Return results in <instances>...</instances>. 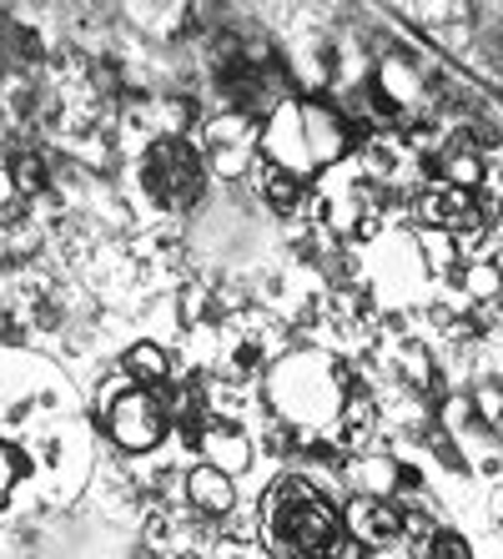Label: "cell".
<instances>
[{"label":"cell","mask_w":503,"mask_h":559,"mask_svg":"<svg viewBox=\"0 0 503 559\" xmlns=\"http://www.w3.org/2000/svg\"><path fill=\"white\" fill-rule=\"evenodd\" d=\"M267 539L283 559H333L337 514L308 479H283L267 499Z\"/></svg>","instance_id":"1"},{"label":"cell","mask_w":503,"mask_h":559,"mask_svg":"<svg viewBox=\"0 0 503 559\" xmlns=\"http://www.w3.org/2000/svg\"><path fill=\"white\" fill-rule=\"evenodd\" d=\"M267 393L277 414L302 433H323L333 429L337 408H343V389H337V373L323 353H292L272 368Z\"/></svg>","instance_id":"2"},{"label":"cell","mask_w":503,"mask_h":559,"mask_svg":"<svg viewBox=\"0 0 503 559\" xmlns=\"http://www.w3.org/2000/svg\"><path fill=\"white\" fill-rule=\"evenodd\" d=\"M142 182L161 207H187V202L202 197V162H196L181 142H161L152 156H146Z\"/></svg>","instance_id":"3"},{"label":"cell","mask_w":503,"mask_h":559,"mask_svg":"<svg viewBox=\"0 0 503 559\" xmlns=\"http://www.w3.org/2000/svg\"><path fill=\"white\" fill-rule=\"evenodd\" d=\"M252 237H258L252 217H247V212H237L232 202L207 207L202 217H196V227H192L196 252H202V258H212V262H242L247 252H252Z\"/></svg>","instance_id":"4"},{"label":"cell","mask_w":503,"mask_h":559,"mask_svg":"<svg viewBox=\"0 0 503 559\" xmlns=\"http://www.w3.org/2000/svg\"><path fill=\"white\" fill-rule=\"evenodd\" d=\"M106 429H111V439L121 449L142 454V449H152L161 439V408H156V399L146 389H127L106 404Z\"/></svg>","instance_id":"5"},{"label":"cell","mask_w":503,"mask_h":559,"mask_svg":"<svg viewBox=\"0 0 503 559\" xmlns=\"http://www.w3.org/2000/svg\"><path fill=\"white\" fill-rule=\"evenodd\" d=\"M36 559H131V549L106 524H61L36 545Z\"/></svg>","instance_id":"6"},{"label":"cell","mask_w":503,"mask_h":559,"mask_svg":"<svg viewBox=\"0 0 503 559\" xmlns=\"http://www.w3.org/2000/svg\"><path fill=\"white\" fill-rule=\"evenodd\" d=\"M267 156L292 177H312V146H308V127H302V102H283L267 121V136H262Z\"/></svg>","instance_id":"7"},{"label":"cell","mask_w":503,"mask_h":559,"mask_svg":"<svg viewBox=\"0 0 503 559\" xmlns=\"http://www.w3.org/2000/svg\"><path fill=\"white\" fill-rule=\"evenodd\" d=\"M343 520H348V530L358 534L362 545H393V539L403 534L398 509H387V499H368V495L352 499Z\"/></svg>","instance_id":"8"},{"label":"cell","mask_w":503,"mask_h":559,"mask_svg":"<svg viewBox=\"0 0 503 559\" xmlns=\"http://www.w3.org/2000/svg\"><path fill=\"white\" fill-rule=\"evenodd\" d=\"M187 495H192L196 509H207V514H227L237 504V489H232V474H221V468L202 464L187 474Z\"/></svg>","instance_id":"9"},{"label":"cell","mask_w":503,"mask_h":559,"mask_svg":"<svg viewBox=\"0 0 503 559\" xmlns=\"http://www.w3.org/2000/svg\"><path fill=\"white\" fill-rule=\"evenodd\" d=\"M302 127H308L312 167H323V162L343 156V121H337L327 106H302Z\"/></svg>","instance_id":"10"},{"label":"cell","mask_w":503,"mask_h":559,"mask_svg":"<svg viewBox=\"0 0 503 559\" xmlns=\"http://www.w3.org/2000/svg\"><path fill=\"white\" fill-rule=\"evenodd\" d=\"M352 479L368 499H387L398 489V464L393 459H362V464H352Z\"/></svg>","instance_id":"11"},{"label":"cell","mask_w":503,"mask_h":559,"mask_svg":"<svg viewBox=\"0 0 503 559\" xmlns=\"http://www.w3.org/2000/svg\"><path fill=\"white\" fill-rule=\"evenodd\" d=\"M207 459H212V468H221V474H237V468L247 464V443L237 439V433H212L207 439Z\"/></svg>","instance_id":"12"},{"label":"cell","mask_w":503,"mask_h":559,"mask_svg":"<svg viewBox=\"0 0 503 559\" xmlns=\"http://www.w3.org/2000/svg\"><path fill=\"white\" fill-rule=\"evenodd\" d=\"M383 92L387 96H398L403 106H414V96H418V76L408 71L403 61H383Z\"/></svg>","instance_id":"13"},{"label":"cell","mask_w":503,"mask_h":559,"mask_svg":"<svg viewBox=\"0 0 503 559\" xmlns=\"http://www.w3.org/2000/svg\"><path fill=\"white\" fill-rule=\"evenodd\" d=\"M127 368L142 378V383H156V378L167 373V358H161V348H152V343H136L131 358H127Z\"/></svg>","instance_id":"14"},{"label":"cell","mask_w":503,"mask_h":559,"mask_svg":"<svg viewBox=\"0 0 503 559\" xmlns=\"http://www.w3.org/2000/svg\"><path fill=\"white\" fill-rule=\"evenodd\" d=\"M428 212H433V217H443V222H468V217H474V202H468V192H458V187H453V192L433 197V202H428Z\"/></svg>","instance_id":"15"},{"label":"cell","mask_w":503,"mask_h":559,"mask_svg":"<svg viewBox=\"0 0 503 559\" xmlns=\"http://www.w3.org/2000/svg\"><path fill=\"white\" fill-rule=\"evenodd\" d=\"M443 171H448V182H458V192H468V187H478V177H483V167H478V156L458 152L443 162Z\"/></svg>","instance_id":"16"},{"label":"cell","mask_w":503,"mask_h":559,"mask_svg":"<svg viewBox=\"0 0 503 559\" xmlns=\"http://www.w3.org/2000/svg\"><path fill=\"white\" fill-rule=\"evenodd\" d=\"M428 559H474V555H468V545L458 539V534L443 530L439 539H433V549H428Z\"/></svg>","instance_id":"17"},{"label":"cell","mask_w":503,"mask_h":559,"mask_svg":"<svg viewBox=\"0 0 503 559\" xmlns=\"http://www.w3.org/2000/svg\"><path fill=\"white\" fill-rule=\"evenodd\" d=\"M468 293H474V298L499 293V273H493V267H474V273H468Z\"/></svg>","instance_id":"18"},{"label":"cell","mask_w":503,"mask_h":559,"mask_svg":"<svg viewBox=\"0 0 503 559\" xmlns=\"http://www.w3.org/2000/svg\"><path fill=\"white\" fill-rule=\"evenodd\" d=\"M403 373L414 378V383H428V358L414 348V353H408V358H403Z\"/></svg>","instance_id":"19"},{"label":"cell","mask_w":503,"mask_h":559,"mask_svg":"<svg viewBox=\"0 0 503 559\" xmlns=\"http://www.w3.org/2000/svg\"><path fill=\"white\" fill-rule=\"evenodd\" d=\"M15 177H21V187H36L40 182V162H36V156H26V162L15 167Z\"/></svg>","instance_id":"20"}]
</instances>
